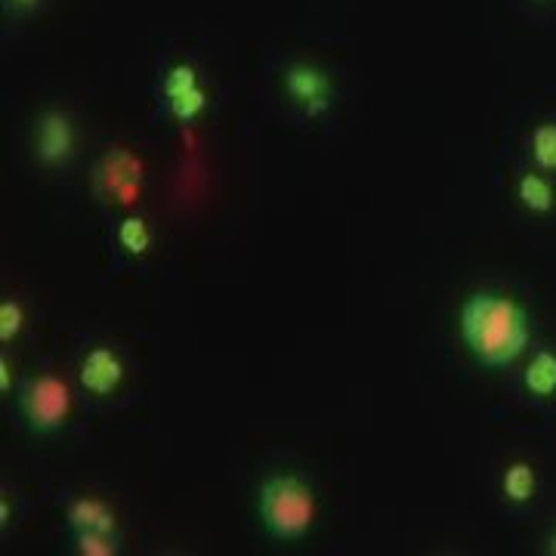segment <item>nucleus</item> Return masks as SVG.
Instances as JSON below:
<instances>
[{
  "label": "nucleus",
  "instance_id": "nucleus-20",
  "mask_svg": "<svg viewBox=\"0 0 556 556\" xmlns=\"http://www.w3.org/2000/svg\"><path fill=\"white\" fill-rule=\"evenodd\" d=\"M0 522H3V526L10 522V501H7V497L0 501Z\"/></svg>",
  "mask_w": 556,
  "mask_h": 556
},
{
  "label": "nucleus",
  "instance_id": "nucleus-17",
  "mask_svg": "<svg viewBox=\"0 0 556 556\" xmlns=\"http://www.w3.org/2000/svg\"><path fill=\"white\" fill-rule=\"evenodd\" d=\"M22 325H25V309H22V303H16V300H3V303H0V340L10 343V340L22 331Z\"/></svg>",
  "mask_w": 556,
  "mask_h": 556
},
{
  "label": "nucleus",
  "instance_id": "nucleus-15",
  "mask_svg": "<svg viewBox=\"0 0 556 556\" xmlns=\"http://www.w3.org/2000/svg\"><path fill=\"white\" fill-rule=\"evenodd\" d=\"M164 97L167 100H174V97H179V93H186V90H192V87H199V72L192 68V65H186V62H179V65H174L167 75H164Z\"/></svg>",
  "mask_w": 556,
  "mask_h": 556
},
{
  "label": "nucleus",
  "instance_id": "nucleus-6",
  "mask_svg": "<svg viewBox=\"0 0 556 556\" xmlns=\"http://www.w3.org/2000/svg\"><path fill=\"white\" fill-rule=\"evenodd\" d=\"M80 387L93 396H112L124 380V362L112 346H93L80 362Z\"/></svg>",
  "mask_w": 556,
  "mask_h": 556
},
{
  "label": "nucleus",
  "instance_id": "nucleus-8",
  "mask_svg": "<svg viewBox=\"0 0 556 556\" xmlns=\"http://www.w3.org/2000/svg\"><path fill=\"white\" fill-rule=\"evenodd\" d=\"M517 201L535 217H551L556 211V186L544 170H522L517 177Z\"/></svg>",
  "mask_w": 556,
  "mask_h": 556
},
{
  "label": "nucleus",
  "instance_id": "nucleus-1",
  "mask_svg": "<svg viewBox=\"0 0 556 556\" xmlns=\"http://www.w3.org/2000/svg\"><path fill=\"white\" fill-rule=\"evenodd\" d=\"M457 331L467 353L485 368L514 365L532 343V316L526 303L507 291H473L460 303Z\"/></svg>",
  "mask_w": 556,
  "mask_h": 556
},
{
  "label": "nucleus",
  "instance_id": "nucleus-13",
  "mask_svg": "<svg viewBox=\"0 0 556 556\" xmlns=\"http://www.w3.org/2000/svg\"><path fill=\"white\" fill-rule=\"evenodd\" d=\"M118 241L127 254H137V257H142V254L149 251V244H152V232H149L146 219L127 217L118 226Z\"/></svg>",
  "mask_w": 556,
  "mask_h": 556
},
{
  "label": "nucleus",
  "instance_id": "nucleus-2",
  "mask_svg": "<svg viewBox=\"0 0 556 556\" xmlns=\"http://www.w3.org/2000/svg\"><path fill=\"white\" fill-rule=\"evenodd\" d=\"M260 519L281 541H298L316 522V495L300 477H269L260 489Z\"/></svg>",
  "mask_w": 556,
  "mask_h": 556
},
{
  "label": "nucleus",
  "instance_id": "nucleus-7",
  "mask_svg": "<svg viewBox=\"0 0 556 556\" xmlns=\"http://www.w3.org/2000/svg\"><path fill=\"white\" fill-rule=\"evenodd\" d=\"M139 179H142V164L127 149H112L100 164V174H97V182L100 186L105 182V192L124 201V204L137 201Z\"/></svg>",
  "mask_w": 556,
  "mask_h": 556
},
{
  "label": "nucleus",
  "instance_id": "nucleus-14",
  "mask_svg": "<svg viewBox=\"0 0 556 556\" xmlns=\"http://www.w3.org/2000/svg\"><path fill=\"white\" fill-rule=\"evenodd\" d=\"M170 105V115L182 124H189V121H195L207 109V93L199 87H192V90H186V93H179L174 100H167Z\"/></svg>",
  "mask_w": 556,
  "mask_h": 556
},
{
  "label": "nucleus",
  "instance_id": "nucleus-5",
  "mask_svg": "<svg viewBox=\"0 0 556 556\" xmlns=\"http://www.w3.org/2000/svg\"><path fill=\"white\" fill-rule=\"evenodd\" d=\"M75 142H78V130L68 115L62 112H47L38 121V134H35V152L43 164H62L75 155Z\"/></svg>",
  "mask_w": 556,
  "mask_h": 556
},
{
  "label": "nucleus",
  "instance_id": "nucleus-21",
  "mask_svg": "<svg viewBox=\"0 0 556 556\" xmlns=\"http://www.w3.org/2000/svg\"><path fill=\"white\" fill-rule=\"evenodd\" d=\"M544 551H547L551 556H556V529L551 532V538H547V547H544Z\"/></svg>",
  "mask_w": 556,
  "mask_h": 556
},
{
  "label": "nucleus",
  "instance_id": "nucleus-16",
  "mask_svg": "<svg viewBox=\"0 0 556 556\" xmlns=\"http://www.w3.org/2000/svg\"><path fill=\"white\" fill-rule=\"evenodd\" d=\"M78 554L80 556H115L118 544L112 532H78Z\"/></svg>",
  "mask_w": 556,
  "mask_h": 556
},
{
  "label": "nucleus",
  "instance_id": "nucleus-18",
  "mask_svg": "<svg viewBox=\"0 0 556 556\" xmlns=\"http://www.w3.org/2000/svg\"><path fill=\"white\" fill-rule=\"evenodd\" d=\"M0 390H3V393L13 390V371H10V362H7V358H0Z\"/></svg>",
  "mask_w": 556,
  "mask_h": 556
},
{
  "label": "nucleus",
  "instance_id": "nucleus-4",
  "mask_svg": "<svg viewBox=\"0 0 556 556\" xmlns=\"http://www.w3.org/2000/svg\"><path fill=\"white\" fill-rule=\"evenodd\" d=\"M285 90L309 118H321L334 105V84L325 68L309 62H294L285 68Z\"/></svg>",
  "mask_w": 556,
  "mask_h": 556
},
{
  "label": "nucleus",
  "instance_id": "nucleus-11",
  "mask_svg": "<svg viewBox=\"0 0 556 556\" xmlns=\"http://www.w3.org/2000/svg\"><path fill=\"white\" fill-rule=\"evenodd\" d=\"M538 492V470L529 460H510L501 473V495L507 504H529Z\"/></svg>",
  "mask_w": 556,
  "mask_h": 556
},
{
  "label": "nucleus",
  "instance_id": "nucleus-10",
  "mask_svg": "<svg viewBox=\"0 0 556 556\" xmlns=\"http://www.w3.org/2000/svg\"><path fill=\"white\" fill-rule=\"evenodd\" d=\"M68 526L75 532H115V514L100 497H78L68 507Z\"/></svg>",
  "mask_w": 556,
  "mask_h": 556
},
{
  "label": "nucleus",
  "instance_id": "nucleus-19",
  "mask_svg": "<svg viewBox=\"0 0 556 556\" xmlns=\"http://www.w3.org/2000/svg\"><path fill=\"white\" fill-rule=\"evenodd\" d=\"M7 3H10L13 10H31V7L38 3V0H7Z\"/></svg>",
  "mask_w": 556,
  "mask_h": 556
},
{
  "label": "nucleus",
  "instance_id": "nucleus-9",
  "mask_svg": "<svg viewBox=\"0 0 556 556\" xmlns=\"http://www.w3.org/2000/svg\"><path fill=\"white\" fill-rule=\"evenodd\" d=\"M522 387L535 399L556 396V350H547V346L535 350V356L529 358L522 371Z\"/></svg>",
  "mask_w": 556,
  "mask_h": 556
},
{
  "label": "nucleus",
  "instance_id": "nucleus-3",
  "mask_svg": "<svg viewBox=\"0 0 556 556\" xmlns=\"http://www.w3.org/2000/svg\"><path fill=\"white\" fill-rule=\"evenodd\" d=\"M22 412L38 433H53L72 415V390L56 375H40L22 393Z\"/></svg>",
  "mask_w": 556,
  "mask_h": 556
},
{
  "label": "nucleus",
  "instance_id": "nucleus-12",
  "mask_svg": "<svg viewBox=\"0 0 556 556\" xmlns=\"http://www.w3.org/2000/svg\"><path fill=\"white\" fill-rule=\"evenodd\" d=\"M529 159L538 170L556 174V121H538L529 134Z\"/></svg>",
  "mask_w": 556,
  "mask_h": 556
}]
</instances>
